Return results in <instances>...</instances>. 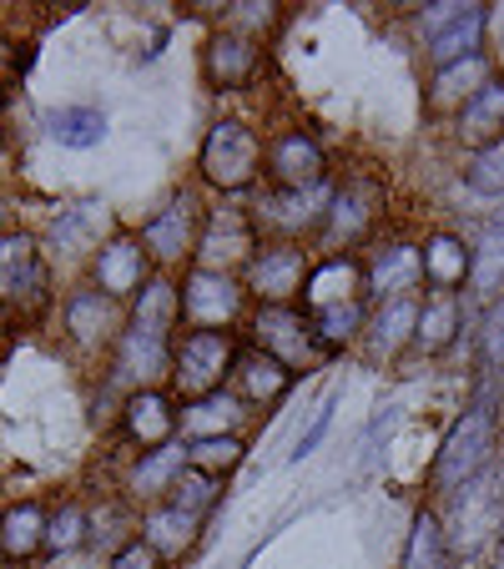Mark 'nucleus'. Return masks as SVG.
Listing matches in <instances>:
<instances>
[{"instance_id":"f257e3e1","label":"nucleus","mask_w":504,"mask_h":569,"mask_svg":"<svg viewBox=\"0 0 504 569\" xmlns=\"http://www.w3.org/2000/svg\"><path fill=\"white\" fill-rule=\"evenodd\" d=\"M504 393L500 383H480V393L464 403V413L449 423L439 453L429 463V495L449 499L459 495L470 479H480L494 459H500V433H504Z\"/></svg>"},{"instance_id":"f03ea898","label":"nucleus","mask_w":504,"mask_h":569,"mask_svg":"<svg viewBox=\"0 0 504 569\" xmlns=\"http://www.w3.org/2000/svg\"><path fill=\"white\" fill-rule=\"evenodd\" d=\"M444 525V545H449L454 565H474V559L494 555L504 545V453L459 489V495L444 499L439 509Z\"/></svg>"},{"instance_id":"7ed1b4c3","label":"nucleus","mask_w":504,"mask_h":569,"mask_svg":"<svg viewBox=\"0 0 504 569\" xmlns=\"http://www.w3.org/2000/svg\"><path fill=\"white\" fill-rule=\"evenodd\" d=\"M197 182L213 187L223 202L258 192L263 182V137L243 117H217L197 147Z\"/></svg>"},{"instance_id":"20e7f679","label":"nucleus","mask_w":504,"mask_h":569,"mask_svg":"<svg viewBox=\"0 0 504 569\" xmlns=\"http://www.w3.org/2000/svg\"><path fill=\"white\" fill-rule=\"evenodd\" d=\"M384 217H388V187L368 172L344 177V182L333 187L328 217H323V232H318L323 258L328 252H354L358 258V248H374Z\"/></svg>"},{"instance_id":"39448f33","label":"nucleus","mask_w":504,"mask_h":569,"mask_svg":"<svg viewBox=\"0 0 504 569\" xmlns=\"http://www.w3.org/2000/svg\"><path fill=\"white\" fill-rule=\"evenodd\" d=\"M243 358L237 333H202V328H187L172 343V393L182 403H197L207 393H223L233 383V368Z\"/></svg>"},{"instance_id":"423d86ee","label":"nucleus","mask_w":504,"mask_h":569,"mask_svg":"<svg viewBox=\"0 0 504 569\" xmlns=\"http://www.w3.org/2000/svg\"><path fill=\"white\" fill-rule=\"evenodd\" d=\"M333 177L318 187H303V192H278V187H263L253 197V222L268 242H318L323 232V217H328V202H333Z\"/></svg>"},{"instance_id":"0eeeda50","label":"nucleus","mask_w":504,"mask_h":569,"mask_svg":"<svg viewBox=\"0 0 504 569\" xmlns=\"http://www.w3.org/2000/svg\"><path fill=\"white\" fill-rule=\"evenodd\" d=\"M202 217H207V207L197 202L192 192H172V197H167V202H161L157 212L141 222V232H137L141 248H147V258H151V268L172 272V278H177V268H192Z\"/></svg>"},{"instance_id":"6e6552de","label":"nucleus","mask_w":504,"mask_h":569,"mask_svg":"<svg viewBox=\"0 0 504 569\" xmlns=\"http://www.w3.org/2000/svg\"><path fill=\"white\" fill-rule=\"evenodd\" d=\"M258 248H263V232H258V222H253V207L217 202V207H207V217H202L192 268L233 272V278H243V268L253 262V252Z\"/></svg>"},{"instance_id":"1a4fd4ad","label":"nucleus","mask_w":504,"mask_h":569,"mask_svg":"<svg viewBox=\"0 0 504 569\" xmlns=\"http://www.w3.org/2000/svg\"><path fill=\"white\" fill-rule=\"evenodd\" d=\"M313 268V248L308 242H268L253 252V262L243 268V288L258 308H283V302L303 298V282Z\"/></svg>"},{"instance_id":"9d476101","label":"nucleus","mask_w":504,"mask_h":569,"mask_svg":"<svg viewBox=\"0 0 504 569\" xmlns=\"http://www.w3.org/2000/svg\"><path fill=\"white\" fill-rule=\"evenodd\" d=\"M247 333H253V348H263V353L278 358V363L293 368V373L318 368L323 358H328L323 353V343L313 338L308 308H298V302H283V308H253Z\"/></svg>"},{"instance_id":"9b49d317","label":"nucleus","mask_w":504,"mask_h":569,"mask_svg":"<svg viewBox=\"0 0 504 569\" xmlns=\"http://www.w3.org/2000/svg\"><path fill=\"white\" fill-rule=\"evenodd\" d=\"M247 318V288L233 272H182V328H202V333H233Z\"/></svg>"},{"instance_id":"f8f14e48","label":"nucleus","mask_w":504,"mask_h":569,"mask_svg":"<svg viewBox=\"0 0 504 569\" xmlns=\"http://www.w3.org/2000/svg\"><path fill=\"white\" fill-rule=\"evenodd\" d=\"M328 147L308 127H283L263 137V182L278 192H303V187L328 182Z\"/></svg>"},{"instance_id":"ddd939ff","label":"nucleus","mask_w":504,"mask_h":569,"mask_svg":"<svg viewBox=\"0 0 504 569\" xmlns=\"http://www.w3.org/2000/svg\"><path fill=\"white\" fill-rule=\"evenodd\" d=\"M61 328L76 348L87 353H111L117 338L127 333V302L107 298L97 282H81L61 298Z\"/></svg>"},{"instance_id":"4468645a","label":"nucleus","mask_w":504,"mask_h":569,"mask_svg":"<svg viewBox=\"0 0 504 569\" xmlns=\"http://www.w3.org/2000/svg\"><path fill=\"white\" fill-rule=\"evenodd\" d=\"M172 343L177 338H161V333H147V328H131L117 338L111 348V388L121 393H141V388H161V378L172 383Z\"/></svg>"},{"instance_id":"2eb2a0df","label":"nucleus","mask_w":504,"mask_h":569,"mask_svg":"<svg viewBox=\"0 0 504 569\" xmlns=\"http://www.w3.org/2000/svg\"><path fill=\"white\" fill-rule=\"evenodd\" d=\"M364 282H368V302L424 292V248L414 237H378L364 252Z\"/></svg>"},{"instance_id":"dca6fc26","label":"nucleus","mask_w":504,"mask_h":569,"mask_svg":"<svg viewBox=\"0 0 504 569\" xmlns=\"http://www.w3.org/2000/svg\"><path fill=\"white\" fill-rule=\"evenodd\" d=\"M418 308H424V292H408V298H384L368 308V328L358 338L364 358L374 368L398 363V358L414 353V328H418Z\"/></svg>"},{"instance_id":"f3484780","label":"nucleus","mask_w":504,"mask_h":569,"mask_svg":"<svg viewBox=\"0 0 504 569\" xmlns=\"http://www.w3.org/2000/svg\"><path fill=\"white\" fill-rule=\"evenodd\" d=\"M177 419H182V403H177L172 388H141V393H127L121 398V433L137 443L141 453L147 449H161V443H177Z\"/></svg>"},{"instance_id":"a211bd4d","label":"nucleus","mask_w":504,"mask_h":569,"mask_svg":"<svg viewBox=\"0 0 504 569\" xmlns=\"http://www.w3.org/2000/svg\"><path fill=\"white\" fill-rule=\"evenodd\" d=\"M151 272L157 268H151V258H147V248H141L137 232H111L107 242H101V252L91 258V282L117 302L137 298V292L147 288Z\"/></svg>"},{"instance_id":"6ab92c4d","label":"nucleus","mask_w":504,"mask_h":569,"mask_svg":"<svg viewBox=\"0 0 504 569\" xmlns=\"http://www.w3.org/2000/svg\"><path fill=\"white\" fill-rule=\"evenodd\" d=\"M263 71V46L247 41L237 31H213L202 41V81L223 97V91H243L253 87Z\"/></svg>"},{"instance_id":"aec40b11","label":"nucleus","mask_w":504,"mask_h":569,"mask_svg":"<svg viewBox=\"0 0 504 569\" xmlns=\"http://www.w3.org/2000/svg\"><path fill=\"white\" fill-rule=\"evenodd\" d=\"M182 473H187V439L161 443V449H147L127 463V473H121V495H127L131 505L151 509V505H161V499L172 495V483L182 479Z\"/></svg>"},{"instance_id":"412c9836","label":"nucleus","mask_w":504,"mask_h":569,"mask_svg":"<svg viewBox=\"0 0 504 569\" xmlns=\"http://www.w3.org/2000/svg\"><path fill=\"white\" fill-rule=\"evenodd\" d=\"M500 71L490 51L480 56H464V61H449V66H434L429 76V117H459L464 101H474L484 87H490V76Z\"/></svg>"},{"instance_id":"4be33fe9","label":"nucleus","mask_w":504,"mask_h":569,"mask_svg":"<svg viewBox=\"0 0 504 569\" xmlns=\"http://www.w3.org/2000/svg\"><path fill=\"white\" fill-rule=\"evenodd\" d=\"M494 298H504V217H480L470 237V288L464 302L490 308Z\"/></svg>"},{"instance_id":"5701e85b","label":"nucleus","mask_w":504,"mask_h":569,"mask_svg":"<svg viewBox=\"0 0 504 569\" xmlns=\"http://www.w3.org/2000/svg\"><path fill=\"white\" fill-rule=\"evenodd\" d=\"M368 298L364 282V258L354 252H328V258H313L308 282H303V308H333V302H354Z\"/></svg>"},{"instance_id":"b1692460","label":"nucleus","mask_w":504,"mask_h":569,"mask_svg":"<svg viewBox=\"0 0 504 569\" xmlns=\"http://www.w3.org/2000/svg\"><path fill=\"white\" fill-rule=\"evenodd\" d=\"M464 338V292H424L418 308V328H414V353L408 358H444L454 343Z\"/></svg>"},{"instance_id":"393cba45","label":"nucleus","mask_w":504,"mask_h":569,"mask_svg":"<svg viewBox=\"0 0 504 569\" xmlns=\"http://www.w3.org/2000/svg\"><path fill=\"white\" fill-rule=\"evenodd\" d=\"M46 237H51V248H56V252L97 258L101 242L111 237V212H107V202H97V197H87V202H71L66 212H56V217H51Z\"/></svg>"},{"instance_id":"a878e982","label":"nucleus","mask_w":504,"mask_h":569,"mask_svg":"<svg viewBox=\"0 0 504 569\" xmlns=\"http://www.w3.org/2000/svg\"><path fill=\"white\" fill-rule=\"evenodd\" d=\"M424 292H464L470 288V237L454 227L424 232Z\"/></svg>"},{"instance_id":"bb28decb","label":"nucleus","mask_w":504,"mask_h":569,"mask_svg":"<svg viewBox=\"0 0 504 569\" xmlns=\"http://www.w3.org/2000/svg\"><path fill=\"white\" fill-rule=\"evenodd\" d=\"M127 322L131 328H147V333L177 338V328H182V278H172V272H151L147 288L127 302Z\"/></svg>"},{"instance_id":"cd10ccee","label":"nucleus","mask_w":504,"mask_h":569,"mask_svg":"<svg viewBox=\"0 0 504 569\" xmlns=\"http://www.w3.org/2000/svg\"><path fill=\"white\" fill-rule=\"evenodd\" d=\"M293 383H298V373L283 368L278 358H268L263 348H247L233 368V393L243 398L247 409H273L278 398H288Z\"/></svg>"},{"instance_id":"c85d7f7f","label":"nucleus","mask_w":504,"mask_h":569,"mask_svg":"<svg viewBox=\"0 0 504 569\" xmlns=\"http://www.w3.org/2000/svg\"><path fill=\"white\" fill-rule=\"evenodd\" d=\"M247 419H253V409H247L233 388H223V393H207V398H197V403H182L177 433H182L187 443L192 439H227V433H243Z\"/></svg>"},{"instance_id":"c756f323","label":"nucleus","mask_w":504,"mask_h":569,"mask_svg":"<svg viewBox=\"0 0 504 569\" xmlns=\"http://www.w3.org/2000/svg\"><path fill=\"white\" fill-rule=\"evenodd\" d=\"M449 137L470 151H480V147H490V141L504 137V71H494L490 87H484L474 101H464V111L449 121Z\"/></svg>"},{"instance_id":"7c9ffc66","label":"nucleus","mask_w":504,"mask_h":569,"mask_svg":"<svg viewBox=\"0 0 504 569\" xmlns=\"http://www.w3.org/2000/svg\"><path fill=\"white\" fill-rule=\"evenodd\" d=\"M46 525H51V509L41 499H16V505L0 509V555L11 559H36L46 555Z\"/></svg>"},{"instance_id":"2f4dec72","label":"nucleus","mask_w":504,"mask_h":569,"mask_svg":"<svg viewBox=\"0 0 504 569\" xmlns=\"http://www.w3.org/2000/svg\"><path fill=\"white\" fill-rule=\"evenodd\" d=\"M202 525H207V519H197V515H187V509H177L172 499H161V505L141 509V525H137V535L147 539V545L157 549L161 559H177V555H187V549L197 545V535H202Z\"/></svg>"},{"instance_id":"473e14b6","label":"nucleus","mask_w":504,"mask_h":569,"mask_svg":"<svg viewBox=\"0 0 504 569\" xmlns=\"http://www.w3.org/2000/svg\"><path fill=\"white\" fill-rule=\"evenodd\" d=\"M490 11L494 6H480V0H474V6H464L439 36H429V41H424L429 46V51H424L429 66H449V61H464V56H480L484 36H490Z\"/></svg>"},{"instance_id":"72a5a7b5","label":"nucleus","mask_w":504,"mask_h":569,"mask_svg":"<svg viewBox=\"0 0 504 569\" xmlns=\"http://www.w3.org/2000/svg\"><path fill=\"white\" fill-rule=\"evenodd\" d=\"M368 308L374 302L368 298H354V302H333V308H313L308 322H313V338L323 343V353H344V348H354L358 338H364L368 328Z\"/></svg>"},{"instance_id":"f704fd0d","label":"nucleus","mask_w":504,"mask_h":569,"mask_svg":"<svg viewBox=\"0 0 504 569\" xmlns=\"http://www.w3.org/2000/svg\"><path fill=\"white\" fill-rule=\"evenodd\" d=\"M449 545H444V525H439V509L424 505L408 525V545H404V559L398 569H449Z\"/></svg>"},{"instance_id":"c9c22d12","label":"nucleus","mask_w":504,"mask_h":569,"mask_svg":"<svg viewBox=\"0 0 504 569\" xmlns=\"http://www.w3.org/2000/svg\"><path fill=\"white\" fill-rule=\"evenodd\" d=\"M46 137L66 151H91L107 137V117H101L97 107H56L51 117H46Z\"/></svg>"},{"instance_id":"e433bc0d","label":"nucleus","mask_w":504,"mask_h":569,"mask_svg":"<svg viewBox=\"0 0 504 569\" xmlns=\"http://www.w3.org/2000/svg\"><path fill=\"white\" fill-rule=\"evenodd\" d=\"M459 182L470 187L474 197H490V202H504V137L490 141V147L470 151L459 161Z\"/></svg>"},{"instance_id":"4c0bfd02","label":"nucleus","mask_w":504,"mask_h":569,"mask_svg":"<svg viewBox=\"0 0 504 569\" xmlns=\"http://www.w3.org/2000/svg\"><path fill=\"white\" fill-rule=\"evenodd\" d=\"M187 463L227 483L247 463V443H243V433H227V439H192L187 443Z\"/></svg>"},{"instance_id":"58836bf2","label":"nucleus","mask_w":504,"mask_h":569,"mask_svg":"<svg viewBox=\"0 0 504 569\" xmlns=\"http://www.w3.org/2000/svg\"><path fill=\"white\" fill-rule=\"evenodd\" d=\"M87 545H91V515L71 499V505H61L51 515V525H46V555L66 559V555H81Z\"/></svg>"},{"instance_id":"ea45409f","label":"nucleus","mask_w":504,"mask_h":569,"mask_svg":"<svg viewBox=\"0 0 504 569\" xmlns=\"http://www.w3.org/2000/svg\"><path fill=\"white\" fill-rule=\"evenodd\" d=\"M278 26H283L278 0H233V6H223V31H237L258 46H263V36H273Z\"/></svg>"},{"instance_id":"a19ab883","label":"nucleus","mask_w":504,"mask_h":569,"mask_svg":"<svg viewBox=\"0 0 504 569\" xmlns=\"http://www.w3.org/2000/svg\"><path fill=\"white\" fill-rule=\"evenodd\" d=\"M480 383H500L504 378V298H494L490 308H480Z\"/></svg>"},{"instance_id":"79ce46f5","label":"nucleus","mask_w":504,"mask_h":569,"mask_svg":"<svg viewBox=\"0 0 504 569\" xmlns=\"http://www.w3.org/2000/svg\"><path fill=\"white\" fill-rule=\"evenodd\" d=\"M172 499L177 509H187V515H197V519H207L217 505H223V479H213V473H202V469H192L187 463V473L172 483Z\"/></svg>"},{"instance_id":"37998d69","label":"nucleus","mask_w":504,"mask_h":569,"mask_svg":"<svg viewBox=\"0 0 504 569\" xmlns=\"http://www.w3.org/2000/svg\"><path fill=\"white\" fill-rule=\"evenodd\" d=\"M36 258H41V237L36 232H0V278Z\"/></svg>"},{"instance_id":"c03bdc74","label":"nucleus","mask_w":504,"mask_h":569,"mask_svg":"<svg viewBox=\"0 0 504 569\" xmlns=\"http://www.w3.org/2000/svg\"><path fill=\"white\" fill-rule=\"evenodd\" d=\"M101 569H161V555L141 535H131V539H121V545L111 549Z\"/></svg>"},{"instance_id":"a18cd8bd","label":"nucleus","mask_w":504,"mask_h":569,"mask_svg":"<svg viewBox=\"0 0 504 569\" xmlns=\"http://www.w3.org/2000/svg\"><path fill=\"white\" fill-rule=\"evenodd\" d=\"M333 409H338V393H328V398H323V403H318V413H313V423L298 433V443H293V453H288L293 463H303V459H308V453L323 443V433H328V423H333Z\"/></svg>"},{"instance_id":"49530a36","label":"nucleus","mask_w":504,"mask_h":569,"mask_svg":"<svg viewBox=\"0 0 504 569\" xmlns=\"http://www.w3.org/2000/svg\"><path fill=\"white\" fill-rule=\"evenodd\" d=\"M459 11H464V0H439V6H424V11H418V31H424V41H429V36H439Z\"/></svg>"},{"instance_id":"de8ad7c7","label":"nucleus","mask_w":504,"mask_h":569,"mask_svg":"<svg viewBox=\"0 0 504 569\" xmlns=\"http://www.w3.org/2000/svg\"><path fill=\"white\" fill-rule=\"evenodd\" d=\"M6 328H11V308H6V298H0V338H6Z\"/></svg>"},{"instance_id":"09e8293b","label":"nucleus","mask_w":504,"mask_h":569,"mask_svg":"<svg viewBox=\"0 0 504 569\" xmlns=\"http://www.w3.org/2000/svg\"><path fill=\"white\" fill-rule=\"evenodd\" d=\"M0 232H6V197H0Z\"/></svg>"},{"instance_id":"8fccbe9b","label":"nucleus","mask_w":504,"mask_h":569,"mask_svg":"<svg viewBox=\"0 0 504 569\" xmlns=\"http://www.w3.org/2000/svg\"><path fill=\"white\" fill-rule=\"evenodd\" d=\"M0 569H11V559H6V555H0Z\"/></svg>"},{"instance_id":"3c124183","label":"nucleus","mask_w":504,"mask_h":569,"mask_svg":"<svg viewBox=\"0 0 504 569\" xmlns=\"http://www.w3.org/2000/svg\"><path fill=\"white\" fill-rule=\"evenodd\" d=\"M0 101H6V91H0Z\"/></svg>"},{"instance_id":"603ef678","label":"nucleus","mask_w":504,"mask_h":569,"mask_svg":"<svg viewBox=\"0 0 504 569\" xmlns=\"http://www.w3.org/2000/svg\"><path fill=\"white\" fill-rule=\"evenodd\" d=\"M449 569H459V565H449Z\"/></svg>"}]
</instances>
